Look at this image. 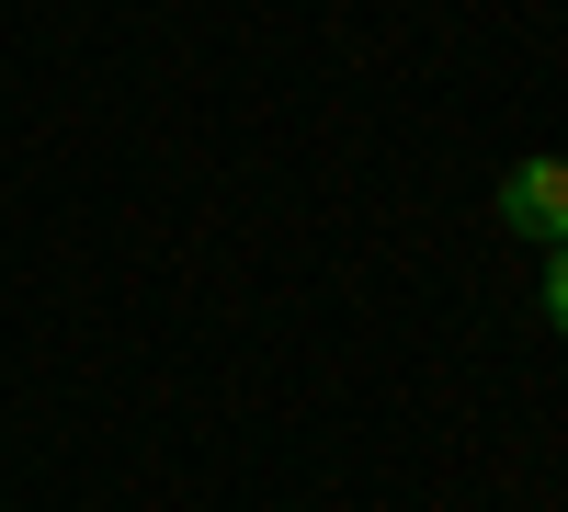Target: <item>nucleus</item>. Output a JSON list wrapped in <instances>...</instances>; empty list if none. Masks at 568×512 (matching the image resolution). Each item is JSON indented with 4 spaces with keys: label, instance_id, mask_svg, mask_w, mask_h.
Returning a JSON list of instances; mask_svg holds the SVG:
<instances>
[{
    "label": "nucleus",
    "instance_id": "nucleus-1",
    "mask_svg": "<svg viewBox=\"0 0 568 512\" xmlns=\"http://www.w3.org/2000/svg\"><path fill=\"white\" fill-rule=\"evenodd\" d=\"M500 228H511V240H568V160H524V171H511L500 182Z\"/></svg>",
    "mask_w": 568,
    "mask_h": 512
},
{
    "label": "nucleus",
    "instance_id": "nucleus-2",
    "mask_svg": "<svg viewBox=\"0 0 568 512\" xmlns=\"http://www.w3.org/2000/svg\"><path fill=\"white\" fill-rule=\"evenodd\" d=\"M546 319L568 331V240H557V262H546Z\"/></svg>",
    "mask_w": 568,
    "mask_h": 512
}]
</instances>
